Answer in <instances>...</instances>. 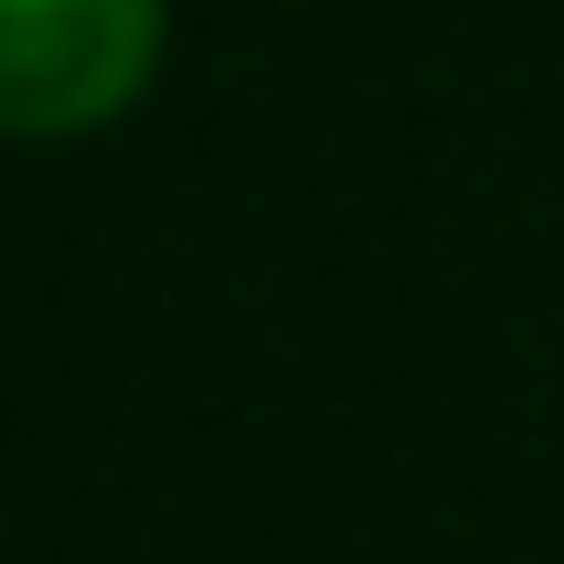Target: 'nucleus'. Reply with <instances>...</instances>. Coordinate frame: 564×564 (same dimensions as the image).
Returning <instances> with one entry per match:
<instances>
[{
  "label": "nucleus",
  "mask_w": 564,
  "mask_h": 564,
  "mask_svg": "<svg viewBox=\"0 0 564 564\" xmlns=\"http://www.w3.org/2000/svg\"><path fill=\"white\" fill-rule=\"evenodd\" d=\"M162 69V0H0V139H93Z\"/></svg>",
  "instance_id": "1"
}]
</instances>
